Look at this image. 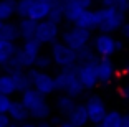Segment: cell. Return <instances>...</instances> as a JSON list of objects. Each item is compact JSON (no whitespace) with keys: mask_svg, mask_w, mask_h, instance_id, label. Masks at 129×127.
<instances>
[{"mask_svg":"<svg viewBox=\"0 0 129 127\" xmlns=\"http://www.w3.org/2000/svg\"><path fill=\"white\" fill-rule=\"evenodd\" d=\"M99 58L96 56V51H93L89 46H83L76 51V63H89V61H98Z\"/></svg>","mask_w":129,"mask_h":127,"instance_id":"25","label":"cell"},{"mask_svg":"<svg viewBox=\"0 0 129 127\" xmlns=\"http://www.w3.org/2000/svg\"><path fill=\"white\" fill-rule=\"evenodd\" d=\"M30 4H31V0H18V2H17L15 13L18 17H22V18L28 17V8H30Z\"/></svg>","mask_w":129,"mask_h":127,"instance_id":"28","label":"cell"},{"mask_svg":"<svg viewBox=\"0 0 129 127\" xmlns=\"http://www.w3.org/2000/svg\"><path fill=\"white\" fill-rule=\"evenodd\" d=\"M103 7H116L122 12H127V0H101Z\"/></svg>","mask_w":129,"mask_h":127,"instance_id":"30","label":"cell"},{"mask_svg":"<svg viewBox=\"0 0 129 127\" xmlns=\"http://www.w3.org/2000/svg\"><path fill=\"white\" fill-rule=\"evenodd\" d=\"M55 86H56V91H61V93L68 94L71 97H78L81 96V93L84 91L83 84L78 79V74H76L75 64L68 68H63L56 76H55Z\"/></svg>","mask_w":129,"mask_h":127,"instance_id":"1","label":"cell"},{"mask_svg":"<svg viewBox=\"0 0 129 127\" xmlns=\"http://www.w3.org/2000/svg\"><path fill=\"white\" fill-rule=\"evenodd\" d=\"M96 64L98 61H89V63H76L75 69L78 79L83 84L84 89H93L98 84V71H96Z\"/></svg>","mask_w":129,"mask_h":127,"instance_id":"6","label":"cell"},{"mask_svg":"<svg viewBox=\"0 0 129 127\" xmlns=\"http://www.w3.org/2000/svg\"><path fill=\"white\" fill-rule=\"evenodd\" d=\"M122 46H124V45H122V41L116 40V51H121V50H122Z\"/></svg>","mask_w":129,"mask_h":127,"instance_id":"39","label":"cell"},{"mask_svg":"<svg viewBox=\"0 0 129 127\" xmlns=\"http://www.w3.org/2000/svg\"><path fill=\"white\" fill-rule=\"evenodd\" d=\"M13 93H17V88H15V82H13L12 76L8 74V73L0 74V94L12 96Z\"/></svg>","mask_w":129,"mask_h":127,"instance_id":"24","label":"cell"},{"mask_svg":"<svg viewBox=\"0 0 129 127\" xmlns=\"http://www.w3.org/2000/svg\"><path fill=\"white\" fill-rule=\"evenodd\" d=\"M63 4H64V0H60L56 5H55L51 10H50V13H48V17L46 18L50 20V22H53V23H61L64 20V15H63Z\"/></svg>","mask_w":129,"mask_h":127,"instance_id":"27","label":"cell"},{"mask_svg":"<svg viewBox=\"0 0 129 127\" xmlns=\"http://www.w3.org/2000/svg\"><path fill=\"white\" fill-rule=\"evenodd\" d=\"M58 35H60V28H58L56 23L50 22L48 18L38 22L35 38H38L42 43H51V41H55L58 38Z\"/></svg>","mask_w":129,"mask_h":127,"instance_id":"9","label":"cell"},{"mask_svg":"<svg viewBox=\"0 0 129 127\" xmlns=\"http://www.w3.org/2000/svg\"><path fill=\"white\" fill-rule=\"evenodd\" d=\"M0 26H2V20H0Z\"/></svg>","mask_w":129,"mask_h":127,"instance_id":"44","label":"cell"},{"mask_svg":"<svg viewBox=\"0 0 129 127\" xmlns=\"http://www.w3.org/2000/svg\"><path fill=\"white\" fill-rule=\"evenodd\" d=\"M37 25L38 22L33 18H28V17H25V18L20 20L18 23V33H20V38H23V40H27V38H33L35 36V31H37Z\"/></svg>","mask_w":129,"mask_h":127,"instance_id":"17","label":"cell"},{"mask_svg":"<svg viewBox=\"0 0 129 127\" xmlns=\"http://www.w3.org/2000/svg\"><path fill=\"white\" fill-rule=\"evenodd\" d=\"M98 22H99V12L93 10V8H86L81 13V17L75 22L76 26H81L84 30H96L98 28Z\"/></svg>","mask_w":129,"mask_h":127,"instance_id":"11","label":"cell"},{"mask_svg":"<svg viewBox=\"0 0 129 127\" xmlns=\"http://www.w3.org/2000/svg\"><path fill=\"white\" fill-rule=\"evenodd\" d=\"M127 12H129V0H127Z\"/></svg>","mask_w":129,"mask_h":127,"instance_id":"43","label":"cell"},{"mask_svg":"<svg viewBox=\"0 0 129 127\" xmlns=\"http://www.w3.org/2000/svg\"><path fill=\"white\" fill-rule=\"evenodd\" d=\"M42 41L38 40V38H27V40H23V46H22V50L25 53H27L28 56H31V58H35L37 60L38 58V55H40V51H42Z\"/></svg>","mask_w":129,"mask_h":127,"instance_id":"21","label":"cell"},{"mask_svg":"<svg viewBox=\"0 0 129 127\" xmlns=\"http://www.w3.org/2000/svg\"><path fill=\"white\" fill-rule=\"evenodd\" d=\"M121 33H122V36H124V38H127V40H129V23L124 22V25L121 26Z\"/></svg>","mask_w":129,"mask_h":127,"instance_id":"34","label":"cell"},{"mask_svg":"<svg viewBox=\"0 0 129 127\" xmlns=\"http://www.w3.org/2000/svg\"><path fill=\"white\" fill-rule=\"evenodd\" d=\"M0 38L8 40V41H15L17 38H20L18 25L10 23L8 20H7V22H2V26H0Z\"/></svg>","mask_w":129,"mask_h":127,"instance_id":"20","label":"cell"},{"mask_svg":"<svg viewBox=\"0 0 129 127\" xmlns=\"http://www.w3.org/2000/svg\"><path fill=\"white\" fill-rule=\"evenodd\" d=\"M94 0H64L63 4V15L64 20L75 25V22L81 17L86 8H91Z\"/></svg>","mask_w":129,"mask_h":127,"instance_id":"7","label":"cell"},{"mask_svg":"<svg viewBox=\"0 0 129 127\" xmlns=\"http://www.w3.org/2000/svg\"><path fill=\"white\" fill-rule=\"evenodd\" d=\"M7 114L10 116V119L13 120V122H17V124L27 122L28 117H30V111L25 107V104H23L22 101H12Z\"/></svg>","mask_w":129,"mask_h":127,"instance_id":"13","label":"cell"},{"mask_svg":"<svg viewBox=\"0 0 129 127\" xmlns=\"http://www.w3.org/2000/svg\"><path fill=\"white\" fill-rule=\"evenodd\" d=\"M0 71H2V69H0Z\"/></svg>","mask_w":129,"mask_h":127,"instance_id":"45","label":"cell"},{"mask_svg":"<svg viewBox=\"0 0 129 127\" xmlns=\"http://www.w3.org/2000/svg\"><path fill=\"white\" fill-rule=\"evenodd\" d=\"M121 120L122 114H119L118 111H109L106 112V116L101 122L96 124V127H121Z\"/></svg>","mask_w":129,"mask_h":127,"instance_id":"22","label":"cell"},{"mask_svg":"<svg viewBox=\"0 0 129 127\" xmlns=\"http://www.w3.org/2000/svg\"><path fill=\"white\" fill-rule=\"evenodd\" d=\"M37 127H55V125H53L51 122H46V119H45V120H40Z\"/></svg>","mask_w":129,"mask_h":127,"instance_id":"36","label":"cell"},{"mask_svg":"<svg viewBox=\"0 0 129 127\" xmlns=\"http://www.w3.org/2000/svg\"><path fill=\"white\" fill-rule=\"evenodd\" d=\"M58 127H75V125H73L70 120H61V124H60Z\"/></svg>","mask_w":129,"mask_h":127,"instance_id":"38","label":"cell"},{"mask_svg":"<svg viewBox=\"0 0 129 127\" xmlns=\"http://www.w3.org/2000/svg\"><path fill=\"white\" fill-rule=\"evenodd\" d=\"M121 96L124 99H129V78L127 76L124 79H121Z\"/></svg>","mask_w":129,"mask_h":127,"instance_id":"32","label":"cell"},{"mask_svg":"<svg viewBox=\"0 0 129 127\" xmlns=\"http://www.w3.org/2000/svg\"><path fill=\"white\" fill-rule=\"evenodd\" d=\"M93 46L99 56H111L116 53V40L111 36V33H99L93 40Z\"/></svg>","mask_w":129,"mask_h":127,"instance_id":"10","label":"cell"},{"mask_svg":"<svg viewBox=\"0 0 129 127\" xmlns=\"http://www.w3.org/2000/svg\"><path fill=\"white\" fill-rule=\"evenodd\" d=\"M99 22L98 28L101 33H114V31L121 30L126 20V12L119 10L116 7H103L99 8Z\"/></svg>","mask_w":129,"mask_h":127,"instance_id":"2","label":"cell"},{"mask_svg":"<svg viewBox=\"0 0 129 127\" xmlns=\"http://www.w3.org/2000/svg\"><path fill=\"white\" fill-rule=\"evenodd\" d=\"M12 122L8 114H0V127H8V124Z\"/></svg>","mask_w":129,"mask_h":127,"instance_id":"33","label":"cell"},{"mask_svg":"<svg viewBox=\"0 0 129 127\" xmlns=\"http://www.w3.org/2000/svg\"><path fill=\"white\" fill-rule=\"evenodd\" d=\"M20 127H37V125H35V124H30V122H27V124L23 122V124H20Z\"/></svg>","mask_w":129,"mask_h":127,"instance_id":"40","label":"cell"},{"mask_svg":"<svg viewBox=\"0 0 129 127\" xmlns=\"http://www.w3.org/2000/svg\"><path fill=\"white\" fill-rule=\"evenodd\" d=\"M8 127H20V124H17V122H13V120H12V122L8 124Z\"/></svg>","mask_w":129,"mask_h":127,"instance_id":"41","label":"cell"},{"mask_svg":"<svg viewBox=\"0 0 129 127\" xmlns=\"http://www.w3.org/2000/svg\"><path fill=\"white\" fill-rule=\"evenodd\" d=\"M20 101L25 104V107L28 109V111H31L33 107H37V106H40L42 102H45V96H43L42 93H38L37 89H33V88H28V89L22 91V99Z\"/></svg>","mask_w":129,"mask_h":127,"instance_id":"14","label":"cell"},{"mask_svg":"<svg viewBox=\"0 0 129 127\" xmlns=\"http://www.w3.org/2000/svg\"><path fill=\"white\" fill-rule=\"evenodd\" d=\"M89 38H91V31L89 30H84V28H81V26H71V28H68V30H64L63 33H61V40H63L64 45H68L70 48L73 50H78L83 48V46H86L88 43H89Z\"/></svg>","mask_w":129,"mask_h":127,"instance_id":"5","label":"cell"},{"mask_svg":"<svg viewBox=\"0 0 129 127\" xmlns=\"http://www.w3.org/2000/svg\"><path fill=\"white\" fill-rule=\"evenodd\" d=\"M50 114H51V107H50L48 102H42L40 106H37V107H33L30 111V117H33V119L37 120H45L50 117Z\"/></svg>","mask_w":129,"mask_h":127,"instance_id":"26","label":"cell"},{"mask_svg":"<svg viewBox=\"0 0 129 127\" xmlns=\"http://www.w3.org/2000/svg\"><path fill=\"white\" fill-rule=\"evenodd\" d=\"M51 124H53L55 127H58L61 124V119H60V117H51Z\"/></svg>","mask_w":129,"mask_h":127,"instance_id":"37","label":"cell"},{"mask_svg":"<svg viewBox=\"0 0 129 127\" xmlns=\"http://www.w3.org/2000/svg\"><path fill=\"white\" fill-rule=\"evenodd\" d=\"M86 111H88V117H89V122L91 124H99L103 119H104V116H106V104L103 102V99L98 96V94H94V96H91L89 99H88L86 104Z\"/></svg>","mask_w":129,"mask_h":127,"instance_id":"8","label":"cell"},{"mask_svg":"<svg viewBox=\"0 0 129 127\" xmlns=\"http://www.w3.org/2000/svg\"><path fill=\"white\" fill-rule=\"evenodd\" d=\"M8 74L12 76L13 82H15V88H17V93H22V91L31 88V79L28 71H23V69H13L10 71Z\"/></svg>","mask_w":129,"mask_h":127,"instance_id":"15","label":"cell"},{"mask_svg":"<svg viewBox=\"0 0 129 127\" xmlns=\"http://www.w3.org/2000/svg\"><path fill=\"white\" fill-rule=\"evenodd\" d=\"M17 10V2L15 0H0V20L7 22L12 18V15Z\"/></svg>","mask_w":129,"mask_h":127,"instance_id":"23","label":"cell"},{"mask_svg":"<svg viewBox=\"0 0 129 127\" xmlns=\"http://www.w3.org/2000/svg\"><path fill=\"white\" fill-rule=\"evenodd\" d=\"M124 74H126V76H127V78H129V64H127V66H126V69H124Z\"/></svg>","mask_w":129,"mask_h":127,"instance_id":"42","label":"cell"},{"mask_svg":"<svg viewBox=\"0 0 129 127\" xmlns=\"http://www.w3.org/2000/svg\"><path fill=\"white\" fill-rule=\"evenodd\" d=\"M75 97L68 96V94H63V96L58 97V101H56V109L58 112H60L61 116L64 117H68L70 114H71V111L75 109Z\"/></svg>","mask_w":129,"mask_h":127,"instance_id":"19","label":"cell"},{"mask_svg":"<svg viewBox=\"0 0 129 127\" xmlns=\"http://www.w3.org/2000/svg\"><path fill=\"white\" fill-rule=\"evenodd\" d=\"M121 127H129V114L122 116V120H121Z\"/></svg>","mask_w":129,"mask_h":127,"instance_id":"35","label":"cell"},{"mask_svg":"<svg viewBox=\"0 0 129 127\" xmlns=\"http://www.w3.org/2000/svg\"><path fill=\"white\" fill-rule=\"evenodd\" d=\"M51 61H53V58L50 55H38L37 61H35V66L38 69H48L51 66Z\"/></svg>","mask_w":129,"mask_h":127,"instance_id":"29","label":"cell"},{"mask_svg":"<svg viewBox=\"0 0 129 127\" xmlns=\"http://www.w3.org/2000/svg\"><path fill=\"white\" fill-rule=\"evenodd\" d=\"M51 58L53 63L58 64L60 68H68L76 64V50L70 48L63 41H51Z\"/></svg>","mask_w":129,"mask_h":127,"instance_id":"4","label":"cell"},{"mask_svg":"<svg viewBox=\"0 0 129 127\" xmlns=\"http://www.w3.org/2000/svg\"><path fill=\"white\" fill-rule=\"evenodd\" d=\"M68 120H70V122H71L75 127H84L88 122H89L86 106H83V104L75 106V109H73L71 114L68 116Z\"/></svg>","mask_w":129,"mask_h":127,"instance_id":"16","label":"cell"},{"mask_svg":"<svg viewBox=\"0 0 129 127\" xmlns=\"http://www.w3.org/2000/svg\"><path fill=\"white\" fill-rule=\"evenodd\" d=\"M12 104L10 96H5V94H0V114H7L8 107Z\"/></svg>","mask_w":129,"mask_h":127,"instance_id":"31","label":"cell"},{"mask_svg":"<svg viewBox=\"0 0 129 127\" xmlns=\"http://www.w3.org/2000/svg\"><path fill=\"white\" fill-rule=\"evenodd\" d=\"M17 51V46H15V41H8L0 38V66L5 64L12 56L15 55Z\"/></svg>","mask_w":129,"mask_h":127,"instance_id":"18","label":"cell"},{"mask_svg":"<svg viewBox=\"0 0 129 127\" xmlns=\"http://www.w3.org/2000/svg\"><path fill=\"white\" fill-rule=\"evenodd\" d=\"M28 74H30L31 79V88L37 89L38 93H42L43 96H50L56 91V86H55V78L48 74V73L38 69V68H28Z\"/></svg>","mask_w":129,"mask_h":127,"instance_id":"3","label":"cell"},{"mask_svg":"<svg viewBox=\"0 0 129 127\" xmlns=\"http://www.w3.org/2000/svg\"><path fill=\"white\" fill-rule=\"evenodd\" d=\"M96 71H98V81L99 82H108L114 76V64L109 60V56H99L98 64H96Z\"/></svg>","mask_w":129,"mask_h":127,"instance_id":"12","label":"cell"}]
</instances>
